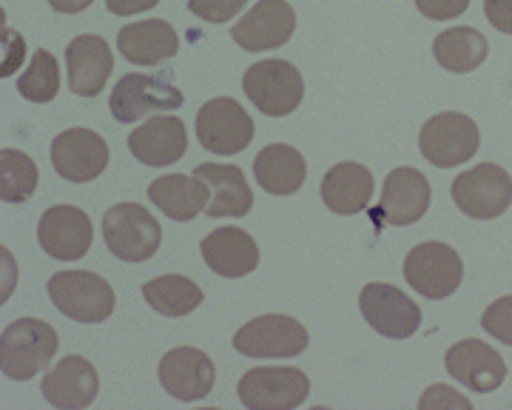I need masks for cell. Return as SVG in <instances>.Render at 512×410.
Listing matches in <instances>:
<instances>
[{
  "instance_id": "1",
  "label": "cell",
  "mask_w": 512,
  "mask_h": 410,
  "mask_svg": "<svg viewBox=\"0 0 512 410\" xmlns=\"http://www.w3.org/2000/svg\"><path fill=\"white\" fill-rule=\"evenodd\" d=\"M185 103L183 92L174 86V72L160 69L157 75H131L120 77L109 97V109L117 123H137L148 114L177 112Z\"/></svg>"
},
{
  "instance_id": "2",
  "label": "cell",
  "mask_w": 512,
  "mask_h": 410,
  "mask_svg": "<svg viewBox=\"0 0 512 410\" xmlns=\"http://www.w3.org/2000/svg\"><path fill=\"white\" fill-rule=\"evenodd\" d=\"M57 331L43 319H18L0 336V371L3 376L26 382L43 371L57 354Z\"/></svg>"
},
{
  "instance_id": "3",
  "label": "cell",
  "mask_w": 512,
  "mask_h": 410,
  "mask_svg": "<svg viewBox=\"0 0 512 410\" xmlns=\"http://www.w3.org/2000/svg\"><path fill=\"white\" fill-rule=\"evenodd\" d=\"M103 240L123 262H146L163 243V228L146 205L120 203L103 214Z\"/></svg>"
},
{
  "instance_id": "4",
  "label": "cell",
  "mask_w": 512,
  "mask_h": 410,
  "mask_svg": "<svg viewBox=\"0 0 512 410\" xmlns=\"http://www.w3.org/2000/svg\"><path fill=\"white\" fill-rule=\"evenodd\" d=\"M49 299L74 322H103L114 314V288L94 271H57L46 282Z\"/></svg>"
},
{
  "instance_id": "5",
  "label": "cell",
  "mask_w": 512,
  "mask_h": 410,
  "mask_svg": "<svg viewBox=\"0 0 512 410\" xmlns=\"http://www.w3.org/2000/svg\"><path fill=\"white\" fill-rule=\"evenodd\" d=\"M242 89L262 114L285 117L299 109L305 97V80L293 63L271 57V60H259L245 72Z\"/></svg>"
},
{
  "instance_id": "6",
  "label": "cell",
  "mask_w": 512,
  "mask_h": 410,
  "mask_svg": "<svg viewBox=\"0 0 512 410\" xmlns=\"http://www.w3.org/2000/svg\"><path fill=\"white\" fill-rule=\"evenodd\" d=\"M481 146L478 126L461 112L433 114L419 134L421 157L436 168H456L476 157Z\"/></svg>"
},
{
  "instance_id": "7",
  "label": "cell",
  "mask_w": 512,
  "mask_h": 410,
  "mask_svg": "<svg viewBox=\"0 0 512 410\" xmlns=\"http://www.w3.org/2000/svg\"><path fill=\"white\" fill-rule=\"evenodd\" d=\"M308 342V328L285 314H262L234 334V348L251 359H291L305 354Z\"/></svg>"
},
{
  "instance_id": "8",
  "label": "cell",
  "mask_w": 512,
  "mask_h": 410,
  "mask_svg": "<svg viewBox=\"0 0 512 410\" xmlns=\"http://www.w3.org/2000/svg\"><path fill=\"white\" fill-rule=\"evenodd\" d=\"M453 203L473 220H495L512 205V177L495 163H481L453 180Z\"/></svg>"
},
{
  "instance_id": "9",
  "label": "cell",
  "mask_w": 512,
  "mask_h": 410,
  "mask_svg": "<svg viewBox=\"0 0 512 410\" xmlns=\"http://www.w3.org/2000/svg\"><path fill=\"white\" fill-rule=\"evenodd\" d=\"M404 280L421 297H453L464 280V262L447 243H419L404 260Z\"/></svg>"
},
{
  "instance_id": "10",
  "label": "cell",
  "mask_w": 512,
  "mask_h": 410,
  "mask_svg": "<svg viewBox=\"0 0 512 410\" xmlns=\"http://www.w3.org/2000/svg\"><path fill=\"white\" fill-rule=\"evenodd\" d=\"M197 140L205 151L234 157L254 140V120L234 97H214L197 114Z\"/></svg>"
},
{
  "instance_id": "11",
  "label": "cell",
  "mask_w": 512,
  "mask_h": 410,
  "mask_svg": "<svg viewBox=\"0 0 512 410\" xmlns=\"http://www.w3.org/2000/svg\"><path fill=\"white\" fill-rule=\"evenodd\" d=\"M237 393L248 410H293L308 399L311 382L299 368H251Z\"/></svg>"
},
{
  "instance_id": "12",
  "label": "cell",
  "mask_w": 512,
  "mask_h": 410,
  "mask_svg": "<svg viewBox=\"0 0 512 410\" xmlns=\"http://www.w3.org/2000/svg\"><path fill=\"white\" fill-rule=\"evenodd\" d=\"M359 311L376 334L387 339H407L421 328V308L387 282H370L362 288Z\"/></svg>"
},
{
  "instance_id": "13",
  "label": "cell",
  "mask_w": 512,
  "mask_h": 410,
  "mask_svg": "<svg viewBox=\"0 0 512 410\" xmlns=\"http://www.w3.org/2000/svg\"><path fill=\"white\" fill-rule=\"evenodd\" d=\"M430 208V183L419 168L402 166L387 174L382 200L370 208V220L376 225H413Z\"/></svg>"
},
{
  "instance_id": "14",
  "label": "cell",
  "mask_w": 512,
  "mask_h": 410,
  "mask_svg": "<svg viewBox=\"0 0 512 410\" xmlns=\"http://www.w3.org/2000/svg\"><path fill=\"white\" fill-rule=\"evenodd\" d=\"M92 240V220L77 205H52L37 225V243L52 260H83L92 248Z\"/></svg>"
},
{
  "instance_id": "15",
  "label": "cell",
  "mask_w": 512,
  "mask_h": 410,
  "mask_svg": "<svg viewBox=\"0 0 512 410\" xmlns=\"http://www.w3.org/2000/svg\"><path fill=\"white\" fill-rule=\"evenodd\" d=\"M52 166L66 183H92L109 166V143L92 129H66L52 140Z\"/></svg>"
},
{
  "instance_id": "16",
  "label": "cell",
  "mask_w": 512,
  "mask_h": 410,
  "mask_svg": "<svg viewBox=\"0 0 512 410\" xmlns=\"http://www.w3.org/2000/svg\"><path fill=\"white\" fill-rule=\"evenodd\" d=\"M296 12L288 0H256L254 9L231 26V38L245 52L279 49L293 38Z\"/></svg>"
},
{
  "instance_id": "17",
  "label": "cell",
  "mask_w": 512,
  "mask_h": 410,
  "mask_svg": "<svg viewBox=\"0 0 512 410\" xmlns=\"http://www.w3.org/2000/svg\"><path fill=\"white\" fill-rule=\"evenodd\" d=\"M447 373L464 388L476 393H493L507 379V365L501 354L481 339H461L444 356Z\"/></svg>"
},
{
  "instance_id": "18",
  "label": "cell",
  "mask_w": 512,
  "mask_h": 410,
  "mask_svg": "<svg viewBox=\"0 0 512 410\" xmlns=\"http://www.w3.org/2000/svg\"><path fill=\"white\" fill-rule=\"evenodd\" d=\"M217 379V365L197 348H174L160 359V385L180 402L205 399Z\"/></svg>"
},
{
  "instance_id": "19",
  "label": "cell",
  "mask_w": 512,
  "mask_h": 410,
  "mask_svg": "<svg viewBox=\"0 0 512 410\" xmlns=\"http://www.w3.org/2000/svg\"><path fill=\"white\" fill-rule=\"evenodd\" d=\"M40 391H43V399L57 410L89 408L100 391V376L89 359L66 356L43 376Z\"/></svg>"
},
{
  "instance_id": "20",
  "label": "cell",
  "mask_w": 512,
  "mask_h": 410,
  "mask_svg": "<svg viewBox=\"0 0 512 410\" xmlns=\"http://www.w3.org/2000/svg\"><path fill=\"white\" fill-rule=\"evenodd\" d=\"M188 149V131L185 123L174 114H160L143 123L140 129L128 134V151L151 168H163L183 160Z\"/></svg>"
},
{
  "instance_id": "21",
  "label": "cell",
  "mask_w": 512,
  "mask_h": 410,
  "mask_svg": "<svg viewBox=\"0 0 512 410\" xmlns=\"http://www.w3.org/2000/svg\"><path fill=\"white\" fill-rule=\"evenodd\" d=\"M200 251L205 265H208L214 274L228 277V280L248 277V274H254L256 265H259V248H256V240L248 231L234 228V225L211 231V234L200 243Z\"/></svg>"
},
{
  "instance_id": "22",
  "label": "cell",
  "mask_w": 512,
  "mask_h": 410,
  "mask_svg": "<svg viewBox=\"0 0 512 410\" xmlns=\"http://www.w3.org/2000/svg\"><path fill=\"white\" fill-rule=\"evenodd\" d=\"M69 89L80 97H97L114 69V57L100 35H80L66 46Z\"/></svg>"
},
{
  "instance_id": "23",
  "label": "cell",
  "mask_w": 512,
  "mask_h": 410,
  "mask_svg": "<svg viewBox=\"0 0 512 410\" xmlns=\"http://www.w3.org/2000/svg\"><path fill=\"white\" fill-rule=\"evenodd\" d=\"M117 49L134 66H160L163 60L180 52V38L171 23L160 18L126 23L117 32Z\"/></svg>"
},
{
  "instance_id": "24",
  "label": "cell",
  "mask_w": 512,
  "mask_h": 410,
  "mask_svg": "<svg viewBox=\"0 0 512 410\" xmlns=\"http://www.w3.org/2000/svg\"><path fill=\"white\" fill-rule=\"evenodd\" d=\"M194 177L202 180L211 200L205 214L220 220V217H245L254 205V191L245 183V174L237 166H225V163H202L194 168Z\"/></svg>"
},
{
  "instance_id": "25",
  "label": "cell",
  "mask_w": 512,
  "mask_h": 410,
  "mask_svg": "<svg viewBox=\"0 0 512 410\" xmlns=\"http://www.w3.org/2000/svg\"><path fill=\"white\" fill-rule=\"evenodd\" d=\"M148 200L157 205L168 220L191 223L200 211L208 208L211 191L194 174L191 177L188 174H165L148 186Z\"/></svg>"
},
{
  "instance_id": "26",
  "label": "cell",
  "mask_w": 512,
  "mask_h": 410,
  "mask_svg": "<svg viewBox=\"0 0 512 410\" xmlns=\"http://www.w3.org/2000/svg\"><path fill=\"white\" fill-rule=\"evenodd\" d=\"M373 197V174L362 163H336L322 177V203L333 214H359L367 211Z\"/></svg>"
},
{
  "instance_id": "27",
  "label": "cell",
  "mask_w": 512,
  "mask_h": 410,
  "mask_svg": "<svg viewBox=\"0 0 512 410\" xmlns=\"http://www.w3.org/2000/svg\"><path fill=\"white\" fill-rule=\"evenodd\" d=\"M254 177L259 186L274 197H291L305 186L308 163L299 151L285 143L265 146L254 157Z\"/></svg>"
},
{
  "instance_id": "28",
  "label": "cell",
  "mask_w": 512,
  "mask_h": 410,
  "mask_svg": "<svg viewBox=\"0 0 512 410\" xmlns=\"http://www.w3.org/2000/svg\"><path fill=\"white\" fill-rule=\"evenodd\" d=\"M487 52H490V43L473 26H453L433 40V55L439 60V66L453 75L476 72L487 60Z\"/></svg>"
},
{
  "instance_id": "29",
  "label": "cell",
  "mask_w": 512,
  "mask_h": 410,
  "mask_svg": "<svg viewBox=\"0 0 512 410\" xmlns=\"http://www.w3.org/2000/svg\"><path fill=\"white\" fill-rule=\"evenodd\" d=\"M143 297L146 302L163 317H188L194 314V308H200L202 291L200 285L180 274H165L143 285Z\"/></svg>"
},
{
  "instance_id": "30",
  "label": "cell",
  "mask_w": 512,
  "mask_h": 410,
  "mask_svg": "<svg viewBox=\"0 0 512 410\" xmlns=\"http://www.w3.org/2000/svg\"><path fill=\"white\" fill-rule=\"evenodd\" d=\"M37 191V166L29 154L18 149L0 151V197L3 203H26Z\"/></svg>"
},
{
  "instance_id": "31",
  "label": "cell",
  "mask_w": 512,
  "mask_h": 410,
  "mask_svg": "<svg viewBox=\"0 0 512 410\" xmlns=\"http://www.w3.org/2000/svg\"><path fill=\"white\" fill-rule=\"evenodd\" d=\"M18 92L32 103H52L60 92V66L57 57L46 49H37L29 69L18 77Z\"/></svg>"
},
{
  "instance_id": "32",
  "label": "cell",
  "mask_w": 512,
  "mask_h": 410,
  "mask_svg": "<svg viewBox=\"0 0 512 410\" xmlns=\"http://www.w3.org/2000/svg\"><path fill=\"white\" fill-rule=\"evenodd\" d=\"M481 328L498 342L512 345V297L495 299L481 317Z\"/></svg>"
},
{
  "instance_id": "33",
  "label": "cell",
  "mask_w": 512,
  "mask_h": 410,
  "mask_svg": "<svg viewBox=\"0 0 512 410\" xmlns=\"http://www.w3.org/2000/svg\"><path fill=\"white\" fill-rule=\"evenodd\" d=\"M248 0H188V9L205 23H228L245 9Z\"/></svg>"
},
{
  "instance_id": "34",
  "label": "cell",
  "mask_w": 512,
  "mask_h": 410,
  "mask_svg": "<svg viewBox=\"0 0 512 410\" xmlns=\"http://www.w3.org/2000/svg\"><path fill=\"white\" fill-rule=\"evenodd\" d=\"M416 9L430 20H456L470 9V0H416Z\"/></svg>"
},
{
  "instance_id": "35",
  "label": "cell",
  "mask_w": 512,
  "mask_h": 410,
  "mask_svg": "<svg viewBox=\"0 0 512 410\" xmlns=\"http://www.w3.org/2000/svg\"><path fill=\"white\" fill-rule=\"evenodd\" d=\"M458 408V410H473L467 396H458L456 391L444 388V385H433L430 391L421 396V408Z\"/></svg>"
},
{
  "instance_id": "36",
  "label": "cell",
  "mask_w": 512,
  "mask_h": 410,
  "mask_svg": "<svg viewBox=\"0 0 512 410\" xmlns=\"http://www.w3.org/2000/svg\"><path fill=\"white\" fill-rule=\"evenodd\" d=\"M484 15L501 35H512V0H484Z\"/></svg>"
},
{
  "instance_id": "37",
  "label": "cell",
  "mask_w": 512,
  "mask_h": 410,
  "mask_svg": "<svg viewBox=\"0 0 512 410\" xmlns=\"http://www.w3.org/2000/svg\"><path fill=\"white\" fill-rule=\"evenodd\" d=\"M160 0H106V9L111 15H120V18H128V15H140V12H148L154 9Z\"/></svg>"
},
{
  "instance_id": "38",
  "label": "cell",
  "mask_w": 512,
  "mask_h": 410,
  "mask_svg": "<svg viewBox=\"0 0 512 410\" xmlns=\"http://www.w3.org/2000/svg\"><path fill=\"white\" fill-rule=\"evenodd\" d=\"M94 0H49V6L60 12V15H77L83 9H89Z\"/></svg>"
}]
</instances>
